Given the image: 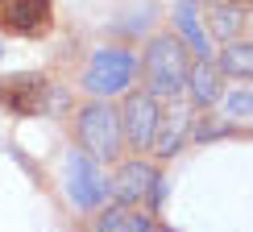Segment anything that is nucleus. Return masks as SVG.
Segmentation results:
<instances>
[{
  "label": "nucleus",
  "instance_id": "f257e3e1",
  "mask_svg": "<svg viewBox=\"0 0 253 232\" xmlns=\"http://www.w3.org/2000/svg\"><path fill=\"white\" fill-rule=\"evenodd\" d=\"M145 75H150L154 96H178L187 87V50L174 38H158L145 50Z\"/></svg>",
  "mask_w": 253,
  "mask_h": 232
},
{
  "label": "nucleus",
  "instance_id": "4468645a",
  "mask_svg": "<svg viewBox=\"0 0 253 232\" xmlns=\"http://www.w3.org/2000/svg\"><path fill=\"white\" fill-rule=\"evenodd\" d=\"M249 112H253V96H249V87H237L233 96H228V116H233V120H249Z\"/></svg>",
  "mask_w": 253,
  "mask_h": 232
},
{
  "label": "nucleus",
  "instance_id": "20e7f679",
  "mask_svg": "<svg viewBox=\"0 0 253 232\" xmlns=\"http://www.w3.org/2000/svg\"><path fill=\"white\" fill-rule=\"evenodd\" d=\"M117 120H121V137L133 145V150H150L154 129H158V120H162V112H158V100H154V96L133 91V96L125 100V108L117 112Z\"/></svg>",
  "mask_w": 253,
  "mask_h": 232
},
{
  "label": "nucleus",
  "instance_id": "f03ea898",
  "mask_svg": "<svg viewBox=\"0 0 253 232\" xmlns=\"http://www.w3.org/2000/svg\"><path fill=\"white\" fill-rule=\"evenodd\" d=\"M133 71H137V62L129 50H117V46L96 50L87 62V75H83V87L91 96H117V91H125L133 83Z\"/></svg>",
  "mask_w": 253,
  "mask_h": 232
},
{
  "label": "nucleus",
  "instance_id": "39448f33",
  "mask_svg": "<svg viewBox=\"0 0 253 232\" xmlns=\"http://www.w3.org/2000/svg\"><path fill=\"white\" fill-rule=\"evenodd\" d=\"M104 191H108V183L100 178L96 162L87 154H71L67 157V195L75 199V207H96Z\"/></svg>",
  "mask_w": 253,
  "mask_h": 232
},
{
  "label": "nucleus",
  "instance_id": "6e6552de",
  "mask_svg": "<svg viewBox=\"0 0 253 232\" xmlns=\"http://www.w3.org/2000/svg\"><path fill=\"white\" fill-rule=\"evenodd\" d=\"M187 133H191V112L187 108H174L166 120H158V129H154V150L158 157H174L178 150H183V141H187Z\"/></svg>",
  "mask_w": 253,
  "mask_h": 232
},
{
  "label": "nucleus",
  "instance_id": "dca6fc26",
  "mask_svg": "<svg viewBox=\"0 0 253 232\" xmlns=\"http://www.w3.org/2000/svg\"><path fill=\"white\" fill-rule=\"evenodd\" d=\"M0 4H4V0H0Z\"/></svg>",
  "mask_w": 253,
  "mask_h": 232
},
{
  "label": "nucleus",
  "instance_id": "9d476101",
  "mask_svg": "<svg viewBox=\"0 0 253 232\" xmlns=\"http://www.w3.org/2000/svg\"><path fill=\"white\" fill-rule=\"evenodd\" d=\"M174 21H178V34L187 38V46H191L199 58L212 54V46H208V29L199 25V4H195V0H178V4H174Z\"/></svg>",
  "mask_w": 253,
  "mask_h": 232
},
{
  "label": "nucleus",
  "instance_id": "f8f14e48",
  "mask_svg": "<svg viewBox=\"0 0 253 232\" xmlns=\"http://www.w3.org/2000/svg\"><path fill=\"white\" fill-rule=\"evenodd\" d=\"M187 83H191V100L195 104H212L220 96V75L208 67V58H199L195 67H187Z\"/></svg>",
  "mask_w": 253,
  "mask_h": 232
},
{
  "label": "nucleus",
  "instance_id": "ddd939ff",
  "mask_svg": "<svg viewBox=\"0 0 253 232\" xmlns=\"http://www.w3.org/2000/svg\"><path fill=\"white\" fill-rule=\"evenodd\" d=\"M220 67H224L228 75H237L241 83H249L253 79V46H249V41H228Z\"/></svg>",
  "mask_w": 253,
  "mask_h": 232
},
{
  "label": "nucleus",
  "instance_id": "9b49d317",
  "mask_svg": "<svg viewBox=\"0 0 253 232\" xmlns=\"http://www.w3.org/2000/svg\"><path fill=\"white\" fill-rule=\"evenodd\" d=\"M96 232H150V216L141 212H129V207H108L100 220H96Z\"/></svg>",
  "mask_w": 253,
  "mask_h": 232
},
{
  "label": "nucleus",
  "instance_id": "7ed1b4c3",
  "mask_svg": "<svg viewBox=\"0 0 253 232\" xmlns=\"http://www.w3.org/2000/svg\"><path fill=\"white\" fill-rule=\"evenodd\" d=\"M79 137L91 157H117L121 150V120L112 104H87L79 112Z\"/></svg>",
  "mask_w": 253,
  "mask_h": 232
},
{
  "label": "nucleus",
  "instance_id": "0eeeda50",
  "mask_svg": "<svg viewBox=\"0 0 253 232\" xmlns=\"http://www.w3.org/2000/svg\"><path fill=\"white\" fill-rule=\"evenodd\" d=\"M0 100L13 112H38L46 100V79L42 75H17V79H0Z\"/></svg>",
  "mask_w": 253,
  "mask_h": 232
},
{
  "label": "nucleus",
  "instance_id": "423d86ee",
  "mask_svg": "<svg viewBox=\"0 0 253 232\" xmlns=\"http://www.w3.org/2000/svg\"><path fill=\"white\" fill-rule=\"evenodd\" d=\"M154 183H158V170L150 162H125L121 170H117V178H112V199L117 203H141L145 195L154 191Z\"/></svg>",
  "mask_w": 253,
  "mask_h": 232
},
{
  "label": "nucleus",
  "instance_id": "2eb2a0df",
  "mask_svg": "<svg viewBox=\"0 0 253 232\" xmlns=\"http://www.w3.org/2000/svg\"><path fill=\"white\" fill-rule=\"evenodd\" d=\"M0 54H4V50H0Z\"/></svg>",
  "mask_w": 253,
  "mask_h": 232
},
{
  "label": "nucleus",
  "instance_id": "1a4fd4ad",
  "mask_svg": "<svg viewBox=\"0 0 253 232\" xmlns=\"http://www.w3.org/2000/svg\"><path fill=\"white\" fill-rule=\"evenodd\" d=\"M8 25L17 34H46L50 29V0H13Z\"/></svg>",
  "mask_w": 253,
  "mask_h": 232
}]
</instances>
